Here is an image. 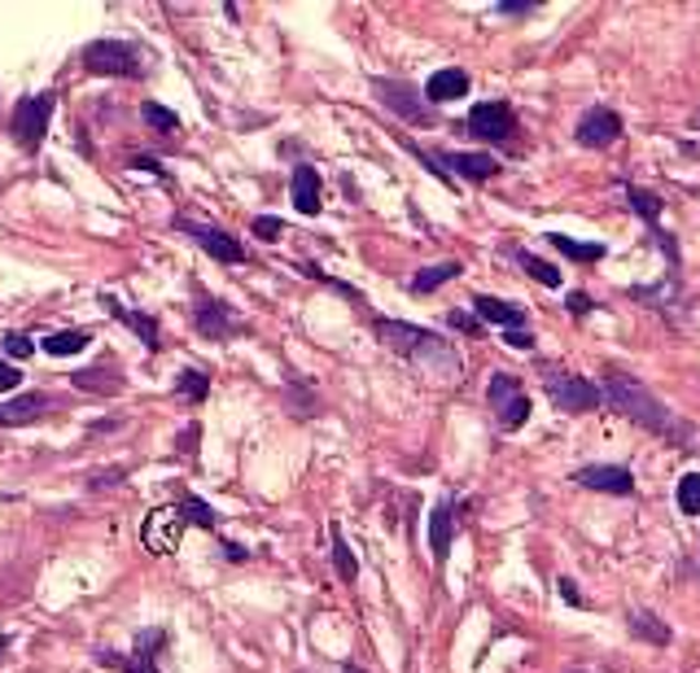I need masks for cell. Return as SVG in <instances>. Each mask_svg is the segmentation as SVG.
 Returning <instances> with one entry per match:
<instances>
[{
  "instance_id": "6da1fadb",
  "label": "cell",
  "mask_w": 700,
  "mask_h": 673,
  "mask_svg": "<svg viewBox=\"0 0 700 673\" xmlns=\"http://www.w3.org/2000/svg\"><path fill=\"white\" fill-rule=\"evenodd\" d=\"M600 393H605V402H609L618 415H626L631 424L648 429L653 437H666V442H675V446H692L697 429L684 424L640 376H631V372H609V380H605Z\"/></svg>"
},
{
  "instance_id": "7a4b0ae2",
  "label": "cell",
  "mask_w": 700,
  "mask_h": 673,
  "mask_svg": "<svg viewBox=\"0 0 700 673\" xmlns=\"http://www.w3.org/2000/svg\"><path fill=\"white\" fill-rule=\"evenodd\" d=\"M372 329H376L385 350H394L398 358L420 367L429 380H442V385L460 380V354L447 336L429 333L420 324H403V320H372Z\"/></svg>"
},
{
  "instance_id": "3957f363",
  "label": "cell",
  "mask_w": 700,
  "mask_h": 673,
  "mask_svg": "<svg viewBox=\"0 0 700 673\" xmlns=\"http://www.w3.org/2000/svg\"><path fill=\"white\" fill-rule=\"evenodd\" d=\"M543 393H547V402L556 411H569V415L596 411L605 402V393H600L596 380H587L578 372H565V367H552V363H543Z\"/></svg>"
},
{
  "instance_id": "277c9868",
  "label": "cell",
  "mask_w": 700,
  "mask_h": 673,
  "mask_svg": "<svg viewBox=\"0 0 700 673\" xmlns=\"http://www.w3.org/2000/svg\"><path fill=\"white\" fill-rule=\"evenodd\" d=\"M83 70L88 75H105V79H145V57L136 44L127 39H92L83 48Z\"/></svg>"
},
{
  "instance_id": "5b68a950",
  "label": "cell",
  "mask_w": 700,
  "mask_h": 673,
  "mask_svg": "<svg viewBox=\"0 0 700 673\" xmlns=\"http://www.w3.org/2000/svg\"><path fill=\"white\" fill-rule=\"evenodd\" d=\"M57 110V92H35V96H22L13 105V118H9V136L22 153H39L44 136H48V118Z\"/></svg>"
},
{
  "instance_id": "8992f818",
  "label": "cell",
  "mask_w": 700,
  "mask_h": 673,
  "mask_svg": "<svg viewBox=\"0 0 700 673\" xmlns=\"http://www.w3.org/2000/svg\"><path fill=\"white\" fill-rule=\"evenodd\" d=\"M486 402L495 411V424L504 433H517L526 420H530V398H526V385L512 376V372H495L490 385H486Z\"/></svg>"
},
{
  "instance_id": "52a82bcc",
  "label": "cell",
  "mask_w": 700,
  "mask_h": 673,
  "mask_svg": "<svg viewBox=\"0 0 700 673\" xmlns=\"http://www.w3.org/2000/svg\"><path fill=\"white\" fill-rule=\"evenodd\" d=\"M372 96H376L394 118H403V123H411V127H433V123H438L433 105H425L420 92H416L411 83H403V79H372Z\"/></svg>"
},
{
  "instance_id": "ba28073f",
  "label": "cell",
  "mask_w": 700,
  "mask_h": 673,
  "mask_svg": "<svg viewBox=\"0 0 700 673\" xmlns=\"http://www.w3.org/2000/svg\"><path fill=\"white\" fill-rule=\"evenodd\" d=\"M468 136L482 140V145H508L517 136V114L508 101H477L468 110Z\"/></svg>"
},
{
  "instance_id": "9c48e42d",
  "label": "cell",
  "mask_w": 700,
  "mask_h": 673,
  "mask_svg": "<svg viewBox=\"0 0 700 673\" xmlns=\"http://www.w3.org/2000/svg\"><path fill=\"white\" fill-rule=\"evenodd\" d=\"M176 228L184 232V237H193L215 263H224V267H241L250 254H246V246L233 237V232H224V228H215V224H197V219H189V215H180L176 219Z\"/></svg>"
},
{
  "instance_id": "30bf717a",
  "label": "cell",
  "mask_w": 700,
  "mask_h": 673,
  "mask_svg": "<svg viewBox=\"0 0 700 673\" xmlns=\"http://www.w3.org/2000/svg\"><path fill=\"white\" fill-rule=\"evenodd\" d=\"M622 114L618 110H609V105H591V110H583L578 114V123H574V140L583 145V149H609V145H618L622 140Z\"/></svg>"
},
{
  "instance_id": "8fae6325",
  "label": "cell",
  "mask_w": 700,
  "mask_h": 673,
  "mask_svg": "<svg viewBox=\"0 0 700 673\" xmlns=\"http://www.w3.org/2000/svg\"><path fill=\"white\" fill-rule=\"evenodd\" d=\"M171 643V635L158 626V630H145L140 639H136V652L132 657H118V652H101L97 661L105 665V670H118V673H158V657H162V648Z\"/></svg>"
},
{
  "instance_id": "7c38bea8",
  "label": "cell",
  "mask_w": 700,
  "mask_h": 673,
  "mask_svg": "<svg viewBox=\"0 0 700 673\" xmlns=\"http://www.w3.org/2000/svg\"><path fill=\"white\" fill-rule=\"evenodd\" d=\"M193 329L206 336V341H228L233 333H246V324H237L233 307L211 298V294H193Z\"/></svg>"
},
{
  "instance_id": "4fadbf2b",
  "label": "cell",
  "mask_w": 700,
  "mask_h": 673,
  "mask_svg": "<svg viewBox=\"0 0 700 673\" xmlns=\"http://www.w3.org/2000/svg\"><path fill=\"white\" fill-rule=\"evenodd\" d=\"M433 158V167L451 180V171L460 175V180H468V184H486V180H495L499 175V162L490 158V153H460V149H442V153H429Z\"/></svg>"
},
{
  "instance_id": "5bb4252c",
  "label": "cell",
  "mask_w": 700,
  "mask_h": 673,
  "mask_svg": "<svg viewBox=\"0 0 700 673\" xmlns=\"http://www.w3.org/2000/svg\"><path fill=\"white\" fill-rule=\"evenodd\" d=\"M574 486L596 490V494H618V499L635 494V477H631V468H622V464H587V468H574Z\"/></svg>"
},
{
  "instance_id": "9a60e30c",
  "label": "cell",
  "mask_w": 700,
  "mask_h": 673,
  "mask_svg": "<svg viewBox=\"0 0 700 673\" xmlns=\"http://www.w3.org/2000/svg\"><path fill=\"white\" fill-rule=\"evenodd\" d=\"M180 534H184V521H180L176 507H154L145 516V529H140V538H145V547L154 556H176L180 551Z\"/></svg>"
},
{
  "instance_id": "2e32d148",
  "label": "cell",
  "mask_w": 700,
  "mask_h": 673,
  "mask_svg": "<svg viewBox=\"0 0 700 673\" xmlns=\"http://www.w3.org/2000/svg\"><path fill=\"white\" fill-rule=\"evenodd\" d=\"M101 307L127 329V333L140 336V345H145V354H158L162 350V333H158V320L154 316H145V311H132V307H123L118 298H110V294H101Z\"/></svg>"
},
{
  "instance_id": "e0dca14e",
  "label": "cell",
  "mask_w": 700,
  "mask_h": 673,
  "mask_svg": "<svg viewBox=\"0 0 700 673\" xmlns=\"http://www.w3.org/2000/svg\"><path fill=\"white\" fill-rule=\"evenodd\" d=\"M290 197H294V206L307 215V219H316L325 206H320V171L312 167V162H298L294 167V175H290Z\"/></svg>"
},
{
  "instance_id": "ac0fdd59",
  "label": "cell",
  "mask_w": 700,
  "mask_h": 673,
  "mask_svg": "<svg viewBox=\"0 0 700 673\" xmlns=\"http://www.w3.org/2000/svg\"><path fill=\"white\" fill-rule=\"evenodd\" d=\"M451 534H455V499H438V507L429 512V551H433V564H447Z\"/></svg>"
},
{
  "instance_id": "d6986e66",
  "label": "cell",
  "mask_w": 700,
  "mask_h": 673,
  "mask_svg": "<svg viewBox=\"0 0 700 673\" xmlns=\"http://www.w3.org/2000/svg\"><path fill=\"white\" fill-rule=\"evenodd\" d=\"M460 96H468V75H464L460 66H442V70H433V75L425 79V101H429V105L460 101Z\"/></svg>"
},
{
  "instance_id": "ffe728a7",
  "label": "cell",
  "mask_w": 700,
  "mask_h": 673,
  "mask_svg": "<svg viewBox=\"0 0 700 673\" xmlns=\"http://www.w3.org/2000/svg\"><path fill=\"white\" fill-rule=\"evenodd\" d=\"M473 311H477V320H482V324H499L504 333H508V329H526V307H517V303H504V298L477 294V298H473Z\"/></svg>"
},
{
  "instance_id": "44dd1931",
  "label": "cell",
  "mask_w": 700,
  "mask_h": 673,
  "mask_svg": "<svg viewBox=\"0 0 700 673\" xmlns=\"http://www.w3.org/2000/svg\"><path fill=\"white\" fill-rule=\"evenodd\" d=\"M44 411H53V398H48V393H22V398H13V402L0 407V429L35 424Z\"/></svg>"
},
{
  "instance_id": "7402d4cb",
  "label": "cell",
  "mask_w": 700,
  "mask_h": 673,
  "mask_svg": "<svg viewBox=\"0 0 700 673\" xmlns=\"http://www.w3.org/2000/svg\"><path fill=\"white\" fill-rule=\"evenodd\" d=\"M626 630H631L635 639L653 643V648H670V643H675V630H670L657 613H648V608H631V613H626Z\"/></svg>"
},
{
  "instance_id": "603a6c76",
  "label": "cell",
  "mask_w": 700,
  "mask_h": 673,
  "mask_svg": "<svg viewBox=\"0 0 700 673\" xmlns=\"http://www.w3.org/2000/svg\"><path fill=\"white\" fill-rule=\"evenodd\" d=\"M561 259H569V263H600L609 250L600 246V241H574V237H565V232H547L543 237Z\"/></svg>"
},
{
  "instance_id": "cb8c5ba5",
  "label": "cell",
  "mask_w": 700,
  "mask_h": 673,
  "mask_svg": "<svg viewBox=\"0 0 700 673\" xmlns=\"http://www.w3.org/2000/svg\"><path fill=\"white\" fill-rule=\"evenodd\" d=\"M460 272H464V267H460L455 259H451V263H433V267H420V272L411 276V285H407V289H411L416 298H429V294H438L447 281H455Z\"/></svg>"
},
{
  "instance_id": "d4e9b609",
  "label": "cell",
  "mask_w": 700,
  "mask_h": 673,
  "mask_svg": "<svg viewBox=\"0 0 700 673\" xmlns=\"http://www.w3.org/2000/svg\"><path fill=\"white\" fill-rule=\"evenodd\" d=\"M626 298H635V303H653V311H670L675 307V298H679V276H666L662 285H653V289H644V285H635V289H626Z\"/></svg>"
},
{
  "instance_id": "484cf974",
  "label": "cell",
  "mask_w": 700,
  "mask_h": 673,
  "mask_svg": "<svg viewBox=\"0 0 700 673\" xmlns=\"http://www.w3.org/2000/svg\"><path fill=\"white\" fill-rule=\"evenodd\" d=\"M626 206L648 224V232H657L662 228V197L657 193H648V189H635V184H626Z\"/></svg>"
},
{
  "instance_id": "4316f807",
  "label": "cell",
  "mask_w": 700,
  "mask_h": 673,
  "mask_svg": "<svg viewBox=\"0 0 700 673\" xmlns=\"http://www.w3.org/2000/svg\"><path fill=\"white\" fill-rule=\"evenodd\" d=\"M512 259H517V267H521L530 281H539L543 289H561V267H552L547 259H539V254H530V250H517Z\"/></svg>"
},
{
  "instance_id": "83f0119b",
  "label": "cell",
  "mask_w": 700,
  "mask_h": 673,
  "mask_svg": "<svg viewBox=\"0 0 700 673\" xmlns=\"http://www.w3.org/2000/svg\"><path fill=\"white\" fill-rule=\"evenodd\" d=\"M176 512H180L184 529H189V525H197V529H211V534L219 529V516H215V507H211V503H202V499H193V494H189V499H180V503H176Z\"/></svg>"
},
{
  "instance_id": "f1b7e54d",
  "label": "cell",
  "mask_w": 700,
  "mask_h": 673,
  "mask_svg": "<svg viewBox=\"0 0 700 673\" xmlns=\"http://www.w3.org/2000/svg\"><path fill=\"white\" fill-rule=\"evenodd\" d=\"M88 341H92V336L83 333V329H66V333H48L39 345H44V354H53V358H70V354H79Z\"/></svg>"
},
{
  "instance_id": "f546056e",
  "label": "cell",
  "mask_w": 700,
  "mask_h": 673,
  "mask_svg": "<svg viewBox=\"0 0 700 673\" xmlns=\"http://www.w3.org/2000/svg\"><path fill=\"white\" fill-rule=\"evenodd\" d=\"M211 393V376L202 372V367H184L180 376H176V398H184V402H202Z\"/></svg>"
},
{
  "instance_id": "4dcf8cb0",
  "label": "cell",
  "mask_w": 700,
  "mask_h": 673,
  "mask_svg": "<svg viewBox=\"0 0 700 673\" xmlns=\"http://www.w3.org/2000/svg\"><path fill=\"white\" fill-rule=\"evenodd\" d=\"M334 569H338V578L342 582H359V560L350 556V547H347V538H342V529L334 525Z\"/></svg>"
},
{
  "instance_id": "1f68e13d",
  "label": "cell",
  "mask_w": 700,
  "mask_h": 673,
  "mask_svg": "<svg viewBox=\"0 0 700 673\" xmlns=\"http://www.w3.org/2000/svg\"><path fill=\"white\" fill-rule=\"evenodd\" d=\"M70 380H75V389H92V393H118V376H114L110 367H101V372H75Z\"/></svg>"
},
{
  "instance_id": "d6a6232c",
  "label": "cell",
  "mask_w": 700,
  "mask_h": 673,
  "mask_svg": "<svg viewBox=\"0 0 700 673\" xmlns=\"http://www.w3.org/2000/svg\"><path fill=\"white\" fill-rule=\"evenodd\" d=\"M140 118H145L149 127H158V132H176V127H180V114L167 110V105H158V101H145V105H140Z\"/></svg>"
},
{
  "instance_id": "836d02e7",
  "label": "cell",
  "mask_w": 700,
  "mask_h": 673,
  "mask_svg": "<svg viewBox=\"0 0 700 673\" xmlns=\"http://www.w3.org/2000/svg\"><path fill=\"white\" fill-rule=\"evenodd\" d=\"M679 512L684 516H700V472H684V481H679Z\"/></svg>"
},
{
  "instance_id": "e575fe53",
  "label": "cell",
  "mask_w": 700,
  "mask_h": 673,
  "mask_svg": "<svg viewBox=\"0 0 700 673\" xmlns=\"http://www.w3.org/2000/svg\"><path fill=\"white\" fill-rule=\"evenodd\" d=\"M4 354H9V358H31V354H35V341L26 333H4Z\"/></svg>"
},
{
  "instance_id": "d590c367",
  "label": "cell",
  "mask_w": 700,
  "mask_h": 673,
  "mask_svg": "<svg viewBox=\"0 0 700 673\" xmlns=\"http://www.w3.org/2000/svg\"><path fill=\"white\" fill-rule=\"evenodd\" d=\"M250 232H255V237H263V241H276V237L285 232V224H281L276 215H259V219L250 224Z\"/></svg>"
},
{
  "instance_id": "8d00e7d4",
  "label": "cell",
  "mask_w": 700,
  "mask_h": 673,
  "mask_svg": "<svg viewBox=\"0 0 700 673\" xmlns=\"http://www.w3.org/2000/svg\"><path fill=\"white\" fill-rule=\"evenodd\" d=\"M447 324H451V329H460V333H468V336L482 333V320H477V316H468V311H451V316H447Z\"/></svg>"
},
{
  "instance_id": "74e56055",
  "label": "cell",
  "mask_w": 700,
  "mask_h": 673,
  "mask_svg": "<svg viewBox=\"0 0 700 673\" xmlns=\"http://www.w3.org/2000/svg\"><path fill=\"white\" fill-rule=\"evenodd\" d=\"M556 591H561V600H565L569 608H587V600L578 595V582H574V578H561V582H556Z\"/></svg>"
},
{
  "instance_id": "f35d334b",
  "label": "cell",
  "mask_w": 700,
  "mask_h": 673,
  "mask_svg": "<svg viewBox=\"0 0 700 673\" xmlns=\"http://www.w3.org/2000/svg\"><path fill=\"white\" fill-rule=\"evenodd\" d=\"M565 303H569V316H574V320H587V316L596 311V303H591L587 294H569Z\"/></svg>"
},
{
  "instance_id": "ab89813d",
  "label": "cell",
  "mask_w": 700,
  "mask_h": 673,
  "mask_svg": "<svg viewBox=\"0 0 700 673\" xmlns=\"http://www.w3.org/2000/svg\"><path fill=\"white\" fill-rule=\"evenodd\" d=\"M504 341H508L512 350H534V333H530V329H508Z\"/></svg>"
},
{
  "instance_id": "60d3db41",
  "label": "cell",
  "mask_w": 700,
  "mask_h": 673,
  "mask_svg": "<svg viewBox=\"0 0 700 673\" xmlns=\"http://www.w3.org/2000/svg\"><path fill=\"white\" fill-rule=\"evenodd\" d=\"M123 477H127L123 468H110V472H92V477H88V486H92V490H105L110 481H123Z\"/></svg>"
},
{
  "instance_id": "b9f144b4",
  "label": "cell",
  "mask_w": 700,
  "mask_h": 673,
  "mask_svg": "<svg viewBox=\"0 0 700 673\" xmlns=\"http://www.w3.org/2000/svg\"><path fill=\"white\" fill-rule=\"evenodd\" d=\"M18 380H22V372H18L13 363H4V358H0V393H9Z\"/></svg>"
},
{
  "instance_id": "7bdbcfd3",
  "label": "cell",
  "mask_w": 700,
  "mask_h": 673,
  "mask_svg": "<svg viewBox=\"0 0 700 673\" xmlns=\"http://www.w3.org/2000/svg\"><path fill=\"white\" fill-rule=\"evenodd\" d=\"M495 13H504V18H526V13H534V4H512V0H504V4H495Z\"/></svg>"
},
{
  "instance_id": "ee69618b",
  "label": "cell",
  "mask_w": 700,
  "mask_h": 673,
  "mask_svg": "<svg viewBox=\"0 0 700 673\" xmlns=\"http://www.w3.org/2000/svg\"><path fill=\"white\" fill-rule=\"evenodd\" d=\"M219 547H224V560H233V564L250 560V551H246V547H237V543H224V538H219Z\"/></svg>"
},
{
  "instance_id": "f6af8a7d",
  "label": "cell",
  "mask_w": 700,
  "mask_h": 673,
  "mask_svg": "<svg viewBox=\"0 0 700 673\" xmlns=\"http://www.w3.org/2000/svg\"><path fill=\"white\" fill-rule=\"evenodd\" d=\"M688 123H692V127L700 132V110H692V118H688Z\"/></svg>"
},
{
  "instance_id": "bcb514c9",
  "label": "cell",
  "mask_w": 700,
  "mask_h": 673,
  "mask_svg": "<svg viewBox=\"0 0 700 673\" xmlns=\"http://www.w3.org/2000/svg\"><path fill=\"white\" fill-rule=\"evenodd\" d=\"M342 673H363L359 665H342Z\"/></svg>"
},
{
  "instance_id": "7dc6e473",
  "label": "cell",
  "mask_w": 700,
  "mask_h": 673,
  "mask_svg": "<svg viewBox=\"0 0 700 673\" xmlns=\"http://www.w3.org/2000/svg\"><path fill=\"white\" fill-rule=\"evenodd\" d=\"M4 652H9V639H0V657H4Z\"/></svg>"
}]
</instances>
